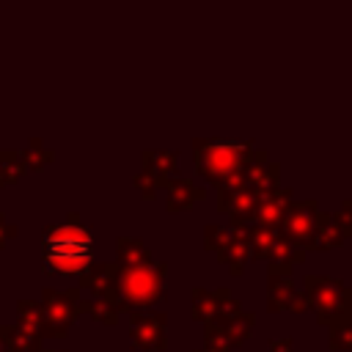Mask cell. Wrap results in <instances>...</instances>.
Here are the masks:
<instances>
[{
	"label": "cell",
	"instance_id": "1",
	"mask_svg": "<svg viewBox=\"0 0 352 352\" xmlns=\"http://www.w3.org/2000/svg\"><path fill=\"white\" fill-rule=\"evenodd\" d=\"M91 234L77 214L66 223L50 226L44 234V272L47 275H82L91 267Z\"/></svg>",
	"mask_w": 352,
	"mask_h": 352
},
{
	"label": "cell",
	"instance_id": "2",
	"mask_svg": "<svg viewBox=\"0 0 352 352\" xmlns=\"http://www.w3.org/2000/svg\"><path fill=\"white\" fill-rule=\"evenodd\" d=\"M165 275L168 267L162 261H148L138 267H118L113 275V289H110V302L116 311H138L160 302L165 297Z\"/></svg>",
	"mask_w": 352,
	"mask_h": 352
},
{
	"label": "cell",
	"instance_id": "3",
	"mask_svg": "<svg viewBox=\"0 0 352 352\" xmlns=\"http://www.w3.org/2000/svg\"><path fill=\"white\" fill-rule=\"evenodd\" d=\"M253 143L250 140H226V138H206L195 140V170L220 184L228 176L239 173L253 160Z\"/></svg>",
	"mask_w": 352,
	"mask_h": 352
},
{
	"label": "cell",
	"instance_id": "4",
	"mask_svg": "<svg viewBox=\"0 0 352 352\" xmlns=\"http://www.w3.org/2000/svg\"><path fill=\"white\" fill-rule=\"evenodd\" d=\"M302 300L305 308H314L322 324H344L352 322V289L330 275H305L302 280Z\"/></svg>",
	"mask_w": 352,
	"mask_h": 352
},
{
	"label": "cell",
	"instance_id": "5",
	"mask_svg": "<svg viewBox=\"0 0 352 352\" xmlns=\"http://www.w3.org/2000/svg\"><path fill=\"white\" fill-rule=\"evenodd\" d=\"M44 305V336H66V327L77 319L80 308V292H52L47 289L41 294Z\"/></svg>",
	"mask_w": 352,
	"mask_h": 352
},
{
	"label": "cell",
	"instance_id": "6",
	"mask_svg": "<svg viewBox=\"0 0 352 352\" xmlns=\"http://www.w3.org/2000/svg\"><path fill=\"white\" fill-rule=\"evenodd\" d=\"M316 223H319V209L314 201H300L286 209L283 223H280V234L300 250H308L316 234Z\"/></svg>",
	"mask_w": 352,
	"mask_h": 352
},
{
	"label": "cell",
	"instance_id": "7",
	"mask_svg": "<svg viewBox=\"0 0 352 352\" xmlns=\"http://www.w3.org/2000/svg\"><path fill=\"white\" fill-rule=\"evenodd\" d=\"M346 236H352V201H346L344 209L336 214L319 212V223H316V234H314L311 248L327 250V248L341 245Z\"/></svg>",
	"mask_w": 352,
	"mask_h": 352
},
{
	"label": "cell",
	"instance_id": "8",
	"mask_svg": "<svg viewBox=\"0 0 352 352\" xmlns=\"http://www.w3.org/2000/svg\"><path fill=\"white\" fill-rule=\"evenodd\" d=\"M168 316L165 314H132L129 338L138 349H165L168 346Z\"/></svg>",
	"mask_w": 352,
	"mask_h": 352
},
{
	"label": "cell",
	"instance_id": "9",
	"mask_svg": "<svg viewBox=\"0 0 352 352\" xmlns=\"http://www.w3.org/2000/svg\"><path fill=\"white\" fill-rule=\"evenodd\" d=\"M292 206V190L278 187L272 192H264L253 209V217L245 228H280L286 209Z\"/></svg>",
	"mask_w": 352,
	"mask_h": 352
},
{
	"label": "cell",
	"instance_id": "10",
	"mask_svg": "<svg viewBox=\"0 0 352 352\" xmlns=\"http://www.w3.org/2000/svg\"><path fill=\"white\" fill-rule=\"evenodd\" d=\"M267 302L270 311H302L305 300L302 292H297V286L292 283L289 275H270V292H267Z\"/></svg>",
	"mask_w": 352,
	"mask_h": 352
},
{
	"label": "cell",
	"instance_id": "11",
	"mask_svg": "<svg viewBox=\"0 0 352 352\" xmlns=\"http://www.w3.org/2000/svg\"><path fill=\"white\" fill-rule=\"evenodd\" d=\"M140 173L148 176L151 182H157L162 187L176 173V154L173 151H146L143 154V170Z\"/></svg>",
	"mask_w": 352,
	"mask_h": 352
},
{
	"label": "cell",
	"instance_id": "12",
	"mask_svg": "<svg viewBox=\"0 0 352 352\" xmlns=\"http://www.w3.org/2000/svg\"><path fill=\"white\" fill-rule=\"evenodd\" d=\"M113 275H116V264H91L80 275V280H82V289L91 292V297L107 300L110 289H113Z\"/></svg>",
	"mask_w": 352,
	"mask_h": 352
},
{
	"label": "cell",
	"instance_id": "13",
	"mask_svg": "<svg viewBox=\"0 0 352 352\" xmlns=\"http://www.w3.org/2000/svg\"><path fill=\"white\" fill-rule=\"evenodd\" d=\"M217 256H220V261H223V264H228V267H231V272H234V275H239V272H242V267H245V261H248V256H250V250H248V239H245V231H242V228H231V239L217 250Z\"/></svg>",
	"mask_w": 352,
	"mask_h": 352
},
{
	"label": "cell",
	"instance_id": "14",
	"mask_svg": "<svg viewBox=\"0 0 352 352\" xmlns=\"http://www.w3.org/2000/svg\"><path fill=\"white\" fill-rule=\"evenodd\" d=\"M198 198H204V190L195 187L192 182H187V179H176V176L168 182V209H170V212L187 209V206L195 204Z\"/></svg>",
	"mask_w": 352,
	"mask_h": 352
},
{
	"label": "cell",
	"instance_id": "15",
	"mask_svg": "<svg viewBox=\"0 0 352 352\" xmlns=\"http://www.w3.org/2000/svg\"><path fill=\"white\" fill-rule=\"evenodd\" d=\"M0 338L6 352H38V336L14 324V327H0Z\"/></svg>",
	"mask_w": 352,
	"mask_h": 352
},
{
	"label": "cell",
	"instance_id": "16",
	"mask_svg": "<svg viewBox=\"0 0 352 352\" xmlns=\"http://www.w3.org/2000/svg\"><path fill=\"white\" fill-rule=\"evenodd\" d=\"M116 250H118V267H138V264H148L151 261L148 248L140 239H132V236H121Z\"/></svg>",
	"mask_w": 352,
	"mask_h": 352
},
{
	"label": "cell",
	"instance_id": "17",
	"mask_svg": "<svg viewBox=\"0 0 352 352\" xmlns=\"http://www.w3.org/2000/svg\"><path fill=\"white\" fill-rule=\"evenodd\" d=\"M19 327H25L41 338L44 336V305L33 302V300H19Z\"/></svg>",
	"mask_w": 352,
	"mask_h": 352
},
{
	"label": "cell",
	"instance_id": "18",
	"mask_svg": "<svg viewBox=\"0 0 352 352\" xmlns=\"http://www.w3.org/2000/svg\"><path fill=\"white\" fill-rule=\"evenodd\" d=\"M223 330H226V336L231 338V344L234 346H239V344H245V338L250 336V330H253V324H256V316L253 314H239V316H234V319H226V322H220V319H214Z\"/></svg>",
	"mask_w": 352,
	"mask_h": 352
},
{
	"label": "cell",
	"instance_id": "19",
	"mask_svg": "<svg viewBox=\"0 0 352 352\" xmlns=\"http://www.w3.org/2000/svg\"><path fill=\"white\" fill-rule=\"evenodd\" d=\"M214 292H206V289H192V319L198 322H212L214 319Z\"/></svg>",
	"mask_w": 352,
	"mask_h": 352
},
{
	"label": "cell",
	"instance_id": "20",
	"mask_svg": "<svg viewBox=\"0 0 352 352\" xmlns=\"http://www.w3.org/2000/svg\"><path fill=\"white\" fill-rule=\"evenodd\" d=\"M80 308H85L94 319H99V322H104V324H113V322L118 319L116 305H113L110 300H102V297H91V300H85V302H80Z\"/></svg>",
	"mask_w": 352,
	"mask_h": 352
},
{
	"label": "cell",
	"instance_id": "21",
	"mask_svg": "<svg viewBox=\"0 0 352 352\" xmlns=\"http://www.w3.org/2000/svg\"><path fill=\"white\" fill-rule=\"evenodd\" d=\"M22 170H25V168H22V162H19L16 151H14V154H8V151H0V184L16 182Z\"/></svg>",
	"mask_w": 352,
	"mask_h": 352
},
{
	"label": "cell",
	"instance_id": "22",
	"mask_svg": "<svg viewBox=\"0 0 352 352\" xmlns=\"http://www.w3.org/2000/svg\"><path fill=\"white\" fill-rule=\"evenodd\" d=\"M330 349H352V322L330 327Z\"/></svg>",
	"mask_w": 352,
	"mask_h": 352
},
{
	"label": "cell",
	"instance_id": "23",
	"mask_svg": "<svg viewBox=\"0 0 352 352\" xmlns=\"http://www.w3.org/2000/svg\"><path fill=\"white\" fill-rule=\"evenodd\" d=\"M16 157H19L22 168H41L52 160V151H33V146H30L28 151H16Z\"/></svg>",
	"mask_w": 352,
	"mask_h": 352
},
{
	"label": "cell",
	"instance_id": "24",
	"mask_svg": "<svg viewBox=\"0 0 352 352\" xmlns=\"http://www.w3.org/2000/svg\"><path fill=\"white\" fill-rule=\"evenodd\" d=\"M231 239V228L226 226H206V248H212L214 253Z\"/></svg>",
	"mask_w": 352,
	"mask_h": 352
},
{
	"label": "cell",
	"instance_id": "25",
	"mask_svg": "<svg viewBox=\"0 0 352 352\" xmlns=\"http://www.w3.org/2000/svg\"><path fill=\"white\" fill-rule=\"evenodd\" d=\"M14 234H16V228H14V226H11V223H8V220L0 214V248H3V245H6V242L14 236Z\"/></svg>",
	"mask_w": 352,
	"mask_h": 352
},
{
	"label": "cell",
	"instance_id": "26",
	"mask_svg": "<svg viewBox=\"0 0 352 352\" xmlns=\"http://www.w3.org/2000/svg\"><path fill=\"white\" fill-rule=\"evenodd\" d=\"M270 352H292V338H275V341H270Z\"/></svg>",
	"mask_w": 352,
	"mask_h": 352
},
{
	"label": "cell",
	"instance_id": "27",
	"mask_svg": "<svg viewBox=\"0 0 352 352\" xmlns=\"http://www.w3.org/2000/svg\"><path fill=\"white\" fill-rule=\"evenodd\" d=\"M0 352H6V346H3V338H0Z\"/></svg>",
	"mask_w": 352,
	"mask_h": 352
},
{
	"label": "cell",
	"instance_id": "28",
	"mask_svg": "<svg viewBox=\"0 0 352 352\" xmlns=\"http://www.w3.org/2000/svg\"><path fill=\"white\" fill-rule=\"evenodd\" d=\"M195 352H206V349H195Z\"/></svg>",
	"mask_w": 352,
	"mask_h": 352
},
{
	"label": "cell",
	"instance_id": "29",
	"mask_svg": "<svg viewBox=\"0 0 352 352\" xmlns=\"http://www.w3.org/2000/svg\"><path fill=\"white\" fill-rule=\"evenodd\" d=\"M38 352H41V349H38Z\"/></svg>",
	"mask_w": 352,
	"mask_h": 352
}]
</instances>
